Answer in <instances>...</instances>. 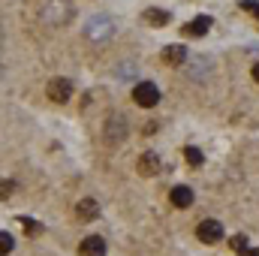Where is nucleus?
Listing matches in <instances>:
<instances>
[{
    "instance_id": "f8f14e48",
    "label": "nucleus",
    "mask_w": 259,
    "mask_h": 256,
    "mask_svg": "<svg viewBox=\"0 0 259 256\" xmlns=\"http://www.w3.org/2000/svg\"><path fill=\"white\" fill-rule=\"evenodd\" d=\"M172 205L175 208H190L193 205V190L190 187H175L172 190Z\"/></svg>"
},
{
    "instance_id": "9b49d317",
    "label": "nucleus",
    "mask_w": 259,
    "mask_h": 256,
    "mask_svg": "<svg viewBox=\"0 0 259 256\" xmlns=\"http://www.w3.org/2000/svg\"><path fill=\"white\" fill-rule=\"evenodd\" d=\"M142 18H145V21H148L151 27H166L172 15H169L166 9H145V15H142Z\"/></svg>"
},
{
    "instance_id": "f257e3e1",
    "label": "nucleus",
    "mask_w": 259,
    "mask_h": 256,
    "mask_svg": "<svg viewBox=\"0 0 259 256\" xmlns=\"http://www.w3.org/2000/svg\"><path fill=\"white\" fill-rule=\"evenodd\" d=\"M133 100H136V106L151 109V106H157V103H160V88H157L154 81H142V84H136Z\"/></svg>"
},
{
    "instance_id": "20e7f679",
    "label": "nucleus",
    "mask_w": 259,
    "mask_h": 256,
    "mask_svg": "<svg viewBox=\"0 0 259 256\" xmlns=\"http://www.w3.org/2000/svg\"><path fill=\"white\" fill-rule=\"evenodd\" d=\"M49 97H52L55 103H66V100L72 97V81H69V78H52V81H49Z\"/></svg>"
},
{
    "instance_id": "0eeeda50",
    "label": "nucleus",
    "mask_w": 259,
    "mask_h": 256,
    "mask_svg": "<svg viewBox=\"0 0 259 256\" xmlns=\"http://www.w3.org/2000/svg\"><path fill=\"white\" fill-rule=\"evenodd\" d=\"M208 30H211V18H208V15H199V18H193L190 24L181 27L184 36H202V33H208Z\"/></svg>"
},
{
    "instance_id": "4468645a",
    "label": "nucleus",
    "mask_w": 259,
    "mask_h": 256,
    "mask_svg": "<svg viewBox=\"0 0 259 256\" xmlns=\"http://www.w3.org/2000/svg\"><path fill=\"white\" fill-rule=\"evenodd\" d=\"M229 244H232V250H238V253H247V238H244V235H235Z\"/></svg>"
},
{
    "instance_id": "9d476101",
    "label": "nucleus",
    "mask_w": 259,
    "mask_h": 256,
    "mask_svg": "<svg viewBox=\"0 0 259 256\" xmlns=\"http://www.w3.org/2000/svg\"><path fill=\"white\" fill-rule=\"evenodd\" d=\"M157 169H160V157H157L154 151H148V154H142V157H139V172H142L145 178H151Z\"/></svg>"
},
{
    "instance_id": "f3484780",
    "label": "nucleus",
    "mask_w": 259,
    "mask_h": 256,
    "mask_svg": "<svg viewBox=\"0 0 259 256\" xmlns=\"http://www.w3.org/2000/svg\"><path fill=\"white\" fill-rule=\"evenodd\" d=\"M241 9H247V12L259 15V3H250V0H244V3H241Z\"/></svg>"
},
{
    "instance_id": "f03ea898",
    "label": "nucleus",
    "mask_w": 259,
    "mask_h": 256,
    "mask_svg": "<svg viewBox=\"0 0 259 256\" xmlns=\"http://www.w3.org/2000/svg\"><path fill=\"white\" fill-rule=\"evenodd\" d=\"M112 21L106 18V15H97V18H91V24L84 27V36L88 39H94V42H103V39H109L112 36Z\"/></svg>"
},
{
    "instance_id": "7ed1b4c3",
    "label": "nucleus",
    "mask_w": 259,
    "mask_h": 256,
    "mask_svg": "<svg viewBox=\"0 0 259 256\" xmlns=\"http://www.w3.org/2000/svg\"><path fill=\"white\" fill-rule=\"evenodd\" d=\"M196 235H199V241H205V244H217V241L223 238V226H220L217 220H202V223L196 226Z\"/></svg>"
},
{
    "instance_id": "39448f33",
    "label": "nucleus",
    "mask_w": 259,
    "mask_h": 256,
    "mask_svg": "<svg viewBox=\"0 0 259 256\" xmlns=\"http://www.w3.org/2000/svg\"><path fill=\"white\" fill-rule=\"evenodd\" d=\"M72 15V9H69V3L66 0H52L49 3V9H46V21H52V24H61Z\"/></svg>"
},
{
    "instance_id": "1a4fd4ad",
    "label": "nucleus",
    "mask_w": 259,
    "mask_h": 256,
    "mask_svg": "<svg viewBox=\"0 0 259 256\" xmlns=\"http://www.w3.org/2000/svg\"><path fill=\"white\" fill-rule=\"evenodd\" d=\"M184 61H187V52H184V46H166V49H163V64L181 66Z\"/></svg>"
},
{
    "instance_id": "423d86ee",
    "label": "nucleus",
    "mask_w": 259,
    "mask_h": 256,
    "mask_svg": "<svg viewBox=\"0 0 259 256\" xmlns=\"http://www.w3.org/2000/svg\"><path fill=\"white\" fill-rule=\"evenodd\" d=\"M78 256H106V241L100 235H91L78 244Z\"/></svg>"
},
{
    "instance_id": "ddd939ff",
    "label": "nucleus",
    "mask_w": 259,
    "mask_h": 256,
    "mask_svg": "<svg viewBox=\"0 0 259 256\" xmlns=\"http://www.w3.org/2000/svg\"><path fill=\"white\" fill-rule=\"evenodd\" d=\"M184 157H187V163H190V166H202V160H205V157H202V151H199L196 145H187V148H184Z\"/></svg>"
},
{
    "instance_id": "6e6552de",
    "label": "nucleus",
    "mask_w": 259,
    "mask_h": 256,
    "mask_svg": "<svg viewBox=\"0 0 259 256\" xmlns=\"http://www.w3.org/2000/svg\"><path fill=\"white\" fill-rule=\"evenodd\" d=\"M75 214H78V220H97V217H100L97 199H81V202L75 205Z\"/></svg>"
},
{
    "instance_id": "a211bd4d",
    "label": "nucleus",
    "mask_w": 259,
    "mask_h": 256,
    "mask_svg": "<svg viewBox=\"0 0 259 256\" xmlns=\"http://www.w3.org/2000/svg\"><path fill=\"white\" fill-rule=\"evenodd\" d=\"M253 81H259V64H253Z\"/></svg>"
},
{
    "instance_id": "dca6fc26",
    "label": "nucleus",
    "mask_w": 259,
    "mask_h": 256,
    "mask_svg": "<svg viewBox=\"0 0 259 256\" xmlns=\"http://www.w3.org/2000/svg\"><path fill=\"white\" fill-rule=\"evenodd\" d=\"M0 241H3V244H0V253H9V250H12V235H9V232H0Z\"/></svg>"
},
{
    "instance_id": "2eb2a0df",
    "label": "nucleus",
    "mask_w": 259,
    "mask_h": 256,
    "mask_svg": "<svg viewBox=\"0 0 259 256\" xmlns=\"http://www.w3.org/2000/svg\"><path fill=\"white\" fill-rule=\"evenodd\" d=\"M21 223H24V229H27L30 235H39V232H42V226H39V223H33V220H27V217H21Z\"/></svg>"
},
{
    "instance_id": "6ab92c4d",
    "label": "nucleus",
    "mask_w": 259,
    "mask_h": 256,
    "mask_svg": "<svg viewBox=\"0 0 259 256\" xmlns=\"http://www.w3.org/2000/svg\"><path fill=\"white\" fill-rule=\"evenodd\" d=\"M244 256H259V247H253V250H247Z\"/></svg>"
}]
</instances>
